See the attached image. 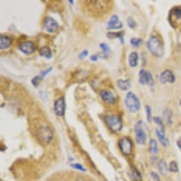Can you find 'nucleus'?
Listing matches in <instances>:
<instances>
[{
	"instance_id": "f257e3e1",
	"label": "nucleus",
	"mask_w": 181,
	"mask_h": 181,
	"mask_svg": "<svg viewBox=\"0 0 181 181\" xmlns=\"http://www.w3.org/2000/svg\"><path fill=\"white\" fill-rule=\"evenodd\" d=\"M147 48L149 51L157 57H161L164 54V47L161 40L156 35H152L147 42Z\"/></svg>"
},
{
	"instance_id": "f03ea898",
	"label": "nucleus",
	"mask_w": 181,
	"mask_h": 181,
	"mask_svg": "<svg viewBox=\"0 0 181 181\" xmlns=\"http://www.w3.org/2000/svg\"><path fill=\"white\" fill-rule=\"evenodd\" d=\"M104 122L112 132H119L122 129V119L116 114H105Z\"/></svg>"
},
{
	"instance_id": "7ed1b4c3",
	"label": "nucleus",
	"mask_w": 181,
	"mask_h": 181,
	"mask_svg": "<svg viewBox=\"0 0 181 181\" xmlns=\"http://www.w3.org/2000/svg\"><path fill=\"white\" fill-rule=\"evenodd\" d=\"M124 103L126 108L132 113L139 112L140 109V102L139 98L136 96V94H134L131 92H129L125 96Z\"/></svg>"
},
{
	"instance_id": "20e7f679",
	"label": "nucleus",
	"mask_w": 181,
	"mask_h": 181,
	"mask_svg": "<svg viewBox=\"0 0 181 181\" xmlns=\"http://www.w3.org/2000/svg\"><path fill=\"white\" fill-rule=\"evenodd\" d=\"M145 125L143 120H139L136 122L135 127H134V132H135V140L136 142L139 145H145L147 142V134L145 132Z\"/></svg>"
},
{
	"instance_id": "39448f33",
	"label": "nucleus",
	"mask_w": 181,
	"mask_h": 181,
	"mask_svg": "<svg viewBox=\"0 0 181 181\" xmlns=\"http://www.w3.org/2000/svg\"><path fill=\"white\" fill-rule=\"evenodd\" d=\"M36 136L39 141L44 144L50 143L54 138V133L52 129L47 127V126H42L38 129L37 132H36Z\"/></svg>"
},
{
	"instance_id": "423d86ee",
	"label": "nucleus",
	"mask_w": 181,
	"mask_h": 181,
	"mask_svg": "<svg viewBox=\"0 0 181 181\" xmlns=\"http://www.w3.org/2000/svg\"><path fill=\"white\" fill-rule=\"evenodd\" d=\"M119 149L124 156H129L133 150V142L129 138L124 137L119 140Z\"/></svg>"
},
{
	"instance_id": "0eeeda50",
	"label": "nucleus",
	"mask_w": 181,
	"mask_h": 181,
	"mask_svg": "<svg viewBox=\"0 0 181 181\" xmlns=\"http://www.w3.org/2000/svg\"><path fill=\"white\" fill-rule=\"evenodd\" d=\"M139 82L142 85H154V80L153 76L150 72L146 71L145 69H141L139 72Z\"/></svg>"
},
{
	"instance_id": "6e6552de",
	"label": "nucleus",
	"mask_w": 181,
	"mask_h": 181,
	"mask_svg": "<svg viewBox=\"0 0 181 181\" xmlns=\"http://www.w3.org/2000/svg\"><path fill=\"white\" fill-rule=\"evenodd\" d=\"M44 28L48 33H54L59 28V24L53 17L47 16L44 20Z\"/></svg>"
},
{
	"instance_id": "1a4fd4ad",
	"label": "nucleus",
	"mask_w": 181,
	"mask_h": 181,
	"mask_svg": "<svg viewBox=\"0 0 181 181\" xmlns=\"http://www.w3.org/2000/svg\"><path fill=\"white\" fill-rule=\"evenodd\" d=\"M65 101L64 98L57 99L54 103V111L58 117H63L65 113Z\"/></svg>"
},
{
	"instance_id": "9d476101",
	"label": "nucleus",
	"mask_w": 181,
	"mask_h": 181,
	"mask_svg": "<svg viewBox=\"0 0 181 181\" xmlns=\"http://www.w3.org/2000/svg\"><path fill=\"white\" fill-rule=\"evenodd\" d=\"M18 49L25 54H31L35 51V44L31 41H25L19 44Z\"/></svg>"
},
{
	"instance_id": "9b49d317",
	"label": "nucleus",
	"mask_w": 181,
	"mask_h": 181,
	"mask_svg": "<svg viewBox=\"0 0 181 181\" xmlns=\"http://www.w3.org/2000/svg\"><path fill=\"white\" fill-rule=\"evenodd\" d=\"M175 80H176L175 74L171 70H165L160 75V82L162 84H165L167 82L173 83L175 82Z\"/></svg>"
},
{
	"instance_id": "f8f14e48",
	"label": "nucleus",
	"mask_w": 181,
	"mask_h": 181,
	"mask_svg": "<svg viewBox=\"0 0 181 181\" xmlns=\"http://www.w3.org/2000/svg\"><path fill=\"white\" fill-rule=\"evenodd\" d=\"M122 23L119 21V16L117 15H113L111 19L109 20L108 22V26H107V28L110 29V30H115V29H120L122 28Z\"/></svg>"
},
{
	"instance_id": "ddd939ff",
	"label": "nucleus",
	"mask_w": 181,
	"mask_h": 181,
	"mask_svg": "<svg viewBox=\"0 0 181 181\" xmlns=\"http://www.w3.org/2000/svg\"><path fill=\"white\" fill-rule=\"evenodd\" d=\"M100 95H101V98L102 99V101L105 102L106 103H109V104L115 103L116 100H115V97L112 92L108 91V90H102V91H101Z\"/></svg>"
},
{
	"instance_id": "4468645a",
	"label": "nucleus",
	"mask_w": 181,
	"mask_h": 181,
	"mask_svg": "<svg viewBox=\"0 0 181 181\" xmlns=\"http://www.w3.org/2000/svg\"><path fill=\"white\" fill-rule=\"evenodd\" d=\"M12 44V40L9 36L7 35H1L0 37V48L3 50V49H8V48L11 46Z\"/></svg>"
},
{
	"instance_id": "2eb2a0df",
	"label": "nucleus",
	"mask_w": 181,
	"mask_h": 181,
	"mask_svg": "<svg viewBox=\"0 0 181 181\" xmlns=\"http://www.w3.org/2000/svg\"><path fill=\"white\" fill-rule=\"evenodd\" d=\"M129 64L130 67H137L139 64V54L137 52H131L129 54Z\"/></svg>"
},
{
	"instance_id": "dca6fc26",
	"label": "nucleus",
	"mask_w": 181,
	"mask_h": 181,
	"mask_svg": "<svg viewBox=\"0 0 181 181\" xmlns=\"http://www.w3.org/2000/svg\"><path fill=\"white\" fill-rule=\"evenodd\" d=\"M156 133H157V136H158L160 143L163 145L164 147H167L170 141H168V139L165 136L164 130L163 129H160V128H157L156 129Z\"/></svg>"
},
{
	"instance_id": "f3484780",
	"label": "nucleus",
	"mask_w": 181,
	"mask_h": 181,
	"mask_svg": "<svg viewBox=\"0 0 181 181\" xmlns=\"http://www.w3.org/2000/svg\"><path fill=\"white\" fill-rule=\"evenodd\" d=\"M117 84H118V87L122 90V91H128L130 86H131V83H130V81L129 79L127 80H122L120 79L117 82Z\"/></svg>"
},
{
	"instance_id": "a211bd4d",
	"label": "nucleus",
	"mask_w": 181,
	"mask_h": 181,
	"mask_svg": "<svg viewBox=\"0 0 181 181\" xmlns=\"http://www.w3.org/2000/svg\"><path fill=\"white\" fill-rule=\"evenodd\" d=\"M124 33L123 32H109L107 33V37L110 39H113V38H119L122 42V44H124Z\"/></svg>"
},
{
	"instance_id": "6ab92c4d",
	"label": "nucleus",
	"mask_w": 181,
	"mask_h": 181,
	"mask_svg": "<svg viewBox=\"0 0 181 181\" xmlns=\"http://www.w3.org/2000/svg\"><path fill=\"white\" fill-rule=\"evenodd\" d=\"M39 54L41 56H43L46 59H51L53 57V53H52V50L50 49L49 46H43L39 50Z\"/></svg>"
},
{
	"instance_id": "aec40b11",
	"label": "nucleus",
	"mask_w": 181,
	"mask_h": 181,
	"mask_svg": "<svg viewBox=\"0 0 181 181\" xmlns=\"http://www.w3.org/2000/svg\"><path fill=\"white\" fill-rule=\"evenodd\" d=\"M150 151L153 155H157V154H158V152H159L158 142H157V140H154V139H151L150 141Z\"/></svg>"
},
{
	"instance_id": "412c9836",
	"label": "nucleus",
	"mask_w": 181,
	"mask_h": 181,
	"mask_svg": "<svg viewBox=\"0 0 181 181\" xmlns=\"http://www.w3.org/2000/svg\"><path fill=\"white\" fill-rule=\"evenodd\" d=\"M158 167H159L160 172L162 175H167V164H166L165 160H160L159 162Z\"/></svg>"
},
{
	"instance_id": "4be33fe9",
	"label": "nucleus",
	"mask_w": 181,
	"mask_h": 181,
	"mask_svg": "<svg viewBox=\"0 0 181 181\" xmlns=\"http://www.w3.org/2000/svg\"><path fill=\"white\" fill-rule=\"evenodd\" d=\"M142 39L140 38H137V37H133V38H131L129 40V44L131 46H133V47H139L141 44H142Z\"/></svg>"
},
{
	"instance_id": "5701e85b",
	"label": "nucleus",
	"mask_w": 181,
	"mask_h": 181,
	"mask_svg": "<svg viewBox=\"0 0 181 181\" xmlns=\"http://www.w3.org/2000/svg\"><path fill=\"white\" fill-rule=\"evenodd\" d=\"M168 170L170 172H173V173H176L178 171V167H177V164L176 161H171L168 165Z\"/></svg>"
},
{
	"instance_id": "b1692460",
	"label": "nucleus",
	"mask_w": 181,
	"mask_h": 181,
	"mask_svg": "<svg viewBox=\"0 0 181 181\" xmlns=\"http://www.w3.org/2000/svg\"><path fill=\"white\" fill-rule=\"evenodd\" d=\"M71 167L72 168H74V170H80V171H83V172L86 171V168L84 167L82 165H81L80 163H72Z\"/></svg>"
},
{
	"instance_id": "393cba45",
	"label": "nucleus",
	"mask_w": 181,
	"mask_h": 181,
	"mask_svg": "<svg viewBox=\"0 0 181 181\" xmlns=\"http://www.w3.org/2000/svg\"><path fill=\"white\" fill-rule=\"evenodd\" d=\"M132 178H133L135 181H141V175L140 173V171L136 168H134L132 170Z\"/></svg>"
},
{
	"instance_id": "a878e982",
	"label": "nucleus",
	"mask_w": 181,
	"mask_h": 181,
	"mask_svg": "<svg viewBox=\"0 0 181 181\" xmlns=\"http://www.w3.org/2000/svg\"><path fill=\"white\" fill-rule=\"evenodd\" d=\"M100 47H101V49L102 50V52L104 53V54H110L111 53V49H110V47L108 46V44H105V43H102V44H100Z\"/></svg>"
},
{
	"instance_id": "bb28decb",
	"label": "nucleus",
	"mask_w": 181,
	"mask_h": 181,
	"mask_svg": "<svg viewBox=\"0 0 181 181\" xmlns=\"http://www.w3.org/2000/svg\"><path fill=\"white\" fill-rule=\"evenodd\" d=\"M145 110H146V114H147V119L149 122H151L152 120V116H151V108L150 105H146L145 106Z\"/></svg>"
},
{
	"instance_id": "cd10ccee",
	"label": "nucleus",
	"mask_w": 181,
	"mask_h": 181,
	"mask_svg": "<svg viewBox=\"0 0 181 181\" xmlns=\"http://www.w3.org/2000/svg\"><path fill=\"white\" fill-rule=\"evenodd\" d=\"M40 81H41L40 76H39V75H36V76H34V77L32 79L31 82H32V84H33L34 87H38L39 83H40Z\"/></svg>"
},
{
	"instance_id": "c85d7f7f",
	"label": "nucleus",
	"mask_w": 181,
	"mask_h": 181,
	"mask_svg": "<svg viewBox=\"0 0 181 181\" xmlns=\"http://www.w3.org/2000/svg\"><path fill=\"white\" fill-rule=\"evenodd\" d=\"M153 119H154V122L158 124V125H160V128L164 130V124H163V119H161V118H160V117H155V118H153Z\"/></svg>"
},
{
	"instance_id": "c756f323",
	"label": "nucleus",
	"mask_w": 181,
	"mask_h": 181,
	"mask_svg": "<svg viewBox=\"0 0 181 181\" xmlns=\"http://www.w3.org/2000/svg\"><path fill=\"white\" fill-rule=\"evenodd\" d=\"M127 23H128V26L129 28H135L136 27V22L134 21V19L132 17H129Z\"/></svg>"
},
{
	"instance_id": "7c9ffc66",
	"label": "nucleus",
	"mask_w": 181,
	"mask_h": 181,
	"mask_svg": "<svg viewBox=\"0 0 181 181\" xmlns=\"http://www.w3.org/2000/svg\"><path fill=\"white\" fill-rule=\"evenodd\" d=\"M53 70V67H49V68H48V69H46V70H44V71H43L42 72H41V74H40V78H41V80H43L48 74H49V72H51Z\"/></svg>"
},
{
	"instance_id": "2f4dec72",
	"label": "nucleus",
	"mask_w": 181,
	"mask_h": 181,
	"mask_svg": "<svg viewBox=\"0 0 181 181\" xmlns=\"http://www.w3.org/2000/svg\"><path fill=\"white\" fill-rule=\"evenodd\" d=\"M88 54H89V52H88L87 50H84V51H82V52L79 54V59L82 60V59L85 58Z\"/></svg>"
},
{
	"instance_id": "473e14b6",
	"label": "nucleus",
	"mask_w": 181,
	"mask_h": 181,
	"mask_svg": "<svg viewBox=\"0 0 181 181\" xmlns=\"http://www.w3.org/2000/svg\"><path fill=\"white\" fill-rule=\"evenodd\" d=\"M176 11L175 12V15L177 18H181V6H178V7H176L175 8Z\"/></svg>"
},
{
	"instance_id": "72a5a7b5",
	"label": "nucleus",
	"mask_w": 181,
	"mask_h": 181,
	"mask_svg": "<svg viewBox=\"0 0 181 181\" xmlns=\"http://www.w3.org/2000/svg\"><path fill=\"white\" fill-rule=\"evenodd\" d=\"M151 177H152V178H153V180L154 181H160V177H159V175H158V173H156V172H151Z\"/></svg>"
},
{
	"instance_id": "f704fd0d",
	"label": "nucleus",
	"mask_w": 181,
	"mask_h": 181,
	"mask_svg": "<svg viewBox=\"0 0 181 181\" xmlns=\"http://www.w3.org/2000/svg\"><path fill=\"white\" fill-rule=\"evenodd\" d=\"M98 55L97 54H93V55H92L91 56V61L92 62H96V61H97V60H98Z\"/></svg>"
},
{
	"instance_id": "c9c22d12",
	"label": "nucleus",
	"mask_w": 181,
	"mask_h": 181,
	"mask_svg": "<svg viewBox=\"0 0 181 181\" xmlns=\"http://www.w3.org/2000/svg\"><path fill=\"white\" fill-rule=\"evenodd\" d=\"M97 55H98L99 58H102V59H107V58H108V56H107L106 54H104V53H103V54H98Z\"/></svg>"
},
{
	"instance_id": "e433bc0d",
	"label": "nucleus",
	"mask_w": 181,
	"mask_h": 181,
	"mask_svg": "<svg viewBox=\"0 0 181 181\" xmlns=\"http://www.w3.org/2000/svg\"><path fill=\"white\" fill-rule=\"evenodd\" d=\"M72 5H74V1H72V0H70V1H69Z\"/></svg>"
},
{
	"instance_id": "4c0bfd02",
	"label": "nucleus",
	"mask_w": 181,
	"mask_h": 181,
	"mask_svg": "<svg viewBox=\"0 0 181 181\" xmlns=\"http://www.w3.org/2000/svg\"><path fill=\"white\" fill-rule=\"evenodd\" d=\"M77 181H84V180H82V179H78Z\"/></svg>"
},
{
	"instance_id": "58836bf2",
	"label": "nucleus",
	"mask_w": 181,
	"mask_h": 181,
	"mask_svg": "<svg viewBox=\"0 0 181 181\" xmlns=\"http://www.w3.org/2000/svg\"><path fill=\"white\" fill-rule=\"evenodd\" d=\"M180 105H181V99H180Z\"/></svg>"
}]
</instances>
